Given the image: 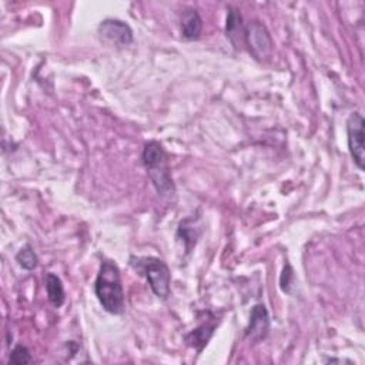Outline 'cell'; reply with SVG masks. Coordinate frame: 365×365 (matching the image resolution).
I'll list each match as a JSON object with an SVG mask.
<instances>
[{
	"instance_id": "1",
	"label": "cell",
	"mask_w": 365,
	"mask_h": 365,
	"mask_svg": "<svg viewBox=\"0 0 365 365\" xmlns=\"http://www.w3.org/2000/svg\"><path fill=\"white\" fill-rule=\"evenodd\" d=\"M94 292L101 307L113 314L120 315L124 311V289L117 264L111 259H104L100 265L94 282Z\"/></svg>"
},
{
	"instance_id": "2",
	"label": "cell",
	"mask_w": 365,
	"mask_h": 365,
	"mask_svg": "<svg viewBox=\"0 0 365 365\" xmlns=\"http://www.w3.org/2000/svg\"><path fill=\"white\" fill-rule=\"evenodd\" d=\"M141 160L155 191L165 197L173 195L175 188L170 174L168 155L164 147L158 141L145 143L143 148Z\"/></svg>"
},
{
	"instance_id": "3",
	"label": "cell",
	"mask_w": 365,
	"mask_h": 365,
	"mask_svg": "<svg viewBox=\"0 0 365 365\" xmlns=\"http://www.w3.org/2000/svg\"><path fill=\"white\" fill-rule=\"evenodd\" d=\"M135 265V264H131ZM137 269H140L147 281L153 292L161 298L167 299L170 295V284H171V272L168 265L155 257H143L137 258Z\"/></svg>"
},
{
	"instance_id": "4",
	"label": "cell",
	"mask_w": 365,
	"mask_h": 365,
	"mask_svg": "<svg viewBox=\"0 0 365 365\" xmlns=\"http://www.w3.org/2000/svg\"><path fill=\"white\" fill-rule=\"evenodd\" d=\"M365 120L361 113L354 111L346 120V134H348V148L355 165L362 171L365 161V133H364Z\"/></svg>"
},
{
	"instance_id": "5",
	"label": "cell",
	"mask_w": 365,
	"mask_h": 365,
	"mask_svg": "<svg viewBox=\"0 0 365 365\" xmlns=\"http://www.w3.org/2000/svg\"><path fill=\"white\" fill-rule=\"evenodd\" d=\"M98 38L110 47H127L133 43V30L131 27L117 19H106L97 27Z\"/></svg>"
},
{
	"instance_id": "6",
	"label": "cell",
	"mask_w": 365,
	"mask_h": 365,
	"mask_svg": "<svg viewBox=\"0 0 365 365\" xmlns=\"http://www.w3.org/2000/svg\"><path fill=\"white\" fill-rule=\"evenodd\" d=\"M245 41L254 57L259 60L268 57L272 50V40L267 27L261 21L252 20L248 23V26H245Z\"/></svg>"
},
{
	"instance_id": "7",
	"label": "cell",
	"mask_w": 365,
	"mask_h": 365,
	"mask_svg": "<svg viewBox=\"0 0 365 365\" xmlns=\"http://www.w3.org/2000/svg\"><path fill=\"white\" fill-rule=\"evenodd\" d=\"M228 13H227V21H225V36L232 44L235 50H244L247 46L245 41V34L247 29L242 21V16L240 10L234 6H228Z\"/></svg>"
},
{
	"instance_id": "8",
	"label": "cell",
	"mask_w": 365,
	"mask_h": 365,
	"mask_svg": "<svg viewBox=\"0 0 365 365\" xmlns=\"http://www.w3.org/2000/svg\"><path fill=\"white\" fill-rule=\"evenodd\" d=\"M269 329V317L265 305L257 304L250 314V322L245 329V336L251 341H259L265 338Z\"/></svg>"
},
{
	"instance_id": "9",
	"label": "cell",
	"mask_w": 365,
	"mask_h": 365,
	"mask_svg": "<svg viewBox=\"0 0 365 365\" xmlns=\"http://www.w3.org/2000/svg\"><path fill=\"white\" fill-rule=\"evenodd\" d=\"M202 30V20L198 11L192 7H187L181 17V34L185 40H197Z\"/></svg>"
},
{
	"instance_id": "10",
	"label": "cell",
	"mask_w": 365,
	"mask_h": 365,
	"mask_svg": "<svg viewBox=\"0 0 365 365\" xmlns=\"http://www.w3.org/2000/svg\"><path fill=\"white\" fill-rule=\"evenodd\" d=\"M215 329V324L208 325V324H201L200 327H197L195 329H192L188 335H185V342L188 346H192L197 349V352L200 354L202 351V348L208 344L210 338L212 336Z\"/></svg>"
},
{
	"instance_id": "11",
	"label": "cell",
	"mask_w": 365,
	"mask_h": 365,
	"mask_svg": "<svg viewBox=\"0 0 365 365\" xmlns=\"http://www.w3.org/2000/svg\"><path fill=\"white\" fill-rule=\"evenodd\" d=\"M44 284H46V291H47V298H48V301H50L54 307H61L63 302H64V298H66L64 287H63L61 279H60L56 274L48 272V274L46 275Z\"/></svg>"
},
{
	"instance_id": "12",
	"label": "cell",
	"mask_w": 365,
	"mask_h": 365,
	"mask_svg": "<svg viewBox=\"0 0 365 365\" xmlns=\"http://www.w3.org/2000/svg\"><path fill=\"white\" fill-rule=\"evenodd\" d=\"M16 261L19 262V265L24 269H34L37 267L38 258L33 250V247L30 244H26L24 247L20 248V251L16 254Z\"/></svg>"
},
{
	"instance_id": "13",
	"label": "cell",
	"mask_w": 365,
	"mask_h": 365,
	"mask_svg": "<svg viewBox=\"0 0 365 365\" xmlns=\"http://www.w3.org/2000/svg\"><path fill=\"white\" fill-rule=\"evenodd\" d=\"M31 361H33L31 354H30L29 348L24 345H16L9 358V364H17V365L30 364Z\"/></svg>"
},
{
	"instance_id": "14",
	"label": "cell",
	"mask_w": 365,
	"mask_h": 365,
	"mask_svg": "<svg viewBox=\"0 0 365 365\" xmlns=\"http://www.w3.org/2000/svg\"><path fill=\"white\" fill-rule=\"evenodd\" d=\"M292 279H294L292 268H291V265L287 264V265L284 267V271H282V275H281V281H279L282 291L289 292V287L292 285Z\"/></svg>"
}]
</instances>
